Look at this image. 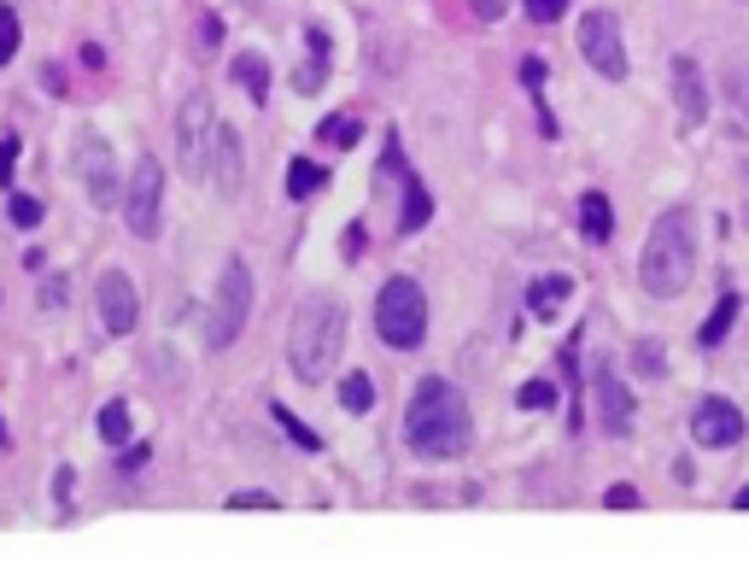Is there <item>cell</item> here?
I'll use <instances>...</instances> for the list:
<instances>
[{"label":"cell","instance_id":"obj_34","mask_svg":"<svg viewBox=\"0 0 749 574\" xmlns=\"http://www.w3.org/2000/svg\"><path fill=\"white\" fill-rule=\"evenodd\" d=\"M217 41H223V18H212V12H205V18H199V53H212Z\"/></svg>","mask_w":749,"mask_h":574},{"label":"cell","instance_id":"obj_15","mask_svg":"<svg viewBox=\"0 0 749 574\" xmlns=\"http://www.w3.org/2000/svg\"><path fill=\"white\" fill-rule=\"evenodd\" d=\"M579 235H586L592 246L615 240V205H609V194H586V199H579Z\"/></svg>","mask_w":749,"mask_h":574},{"label":"cell","instance_id":"obj_27","mask_svg":"<svg viewBox=\"0 0 749 574\" xmlns=\"http://www.w3.org/2000/svg\"><path fill=\"white\" fill-rule=\"evenodd\" d=\"M7 217L18 223V229H35V223L48 217V205H41L35 194H12V199H7Z\"/></svg>","mask_w":749,"mask_h":574},{"label":"cell","instance_id":"obj_4","mask_svg":"<svg viewBox=\"0 0 749 574\" xmlns=\"http://www.w3.org/2000/svg\"><path fill=\"white\" fill-rule=\"evenodd\" d=\"M374 335H381L392 352H410V346L428 340V299L415 276H387L381 294H374Z\"/></svg>","mask_w":749,"mask_h":574},{"label":"cell","instance_id":"obj_23","mask_svg":"<svg viewBox=\"0 0 749 574\" xmlns=\"http://www.w3.org/2000/svg\"><path fill=\"white\" fill-rule=\"evenodd\" d=\"M358 135H363V123L346 117V112H335V117L317 123V141H328V147H358Z\"/></svg>","mask_w":749,"mask_h":574},{"label":"cell","instance_id":"obj_38","mask_svg":"<svg viewBox=\"0 0 749 574\" xmlns=\"http://www.w3.org/2000/svg\"><path fill=\"white\" fill-rule=\"evenodd\" d=\"M71 492H76V469L65 463V469H59V475H53V499H59V504H65V499H71Z\"/></svg>","mask_w":749,"mask_h":574},{"label":"cell","instance_id":"obj_6","mask_svg":"<svg viewBox=\"0 0 749 574\" xmlns=\"http://www.w3.org/2000/svg\"><path fill=\"white\" fill-rule=\"evenodd\" d=\"M246 317H253V270L240 258L223 264V281H217V299H212V322H205V340L212 346H235Z\"/></svg>","mask_w":749,"mask_h":574},{"label":"cell","instance_id":"obj_9","mask_svg":"<svg viewBox=\"0 0 749 574\" xmlns=\"http://www.w3.org/2000/svg\"><path fill=\"white\" fill-rule=\"evenodd\" d=\"M76 176H82V188H89V199L100 205V212H112L117 205V194H123V182H117V158H112V147H106V135H82L76 141Z\"/></svg>","mask_w":749,"mask_h":574},{"label":"cell","instance_id":"obj_19","mask_svg":"<svg viewBox=\"0 0 749 574\" xmlns=\"http://www.w3.org/2000/svg\"><path fill=\"white\" fill-rule=\"evenodd\" d=\"M732 322H738V294H720L715 311H709V322L697 328V346H720L726 335H732Z\"/></svg>","mask_w":749,"mask_h":574},{"label":"cell","instance_id":"obj_37","mask_svg":"<svg viewBox=\"0 0 749 574\" xmlns=\"http://www.w3.org/2000/svg\"><path fill=\"white\" fill-rule=\"evenodd\" d=\"M141 463H147V445H130V440H123V458H117V469H123V475H135Z\"/></svg>","mask_w":749,"mask_h":574},{"label":"cell","instance_id":"obj_24","mask_svg":"<svg viewBox=\"0 0 749 574\" xmlns=\"http://www.w3.org/2000/svg\"><path fill=\"white\" fill-rule=\"evenodd\" d=\"M340 404L351 410V417H363V410L374 404V381L363 376V369H351V376L340 381Z\"/></svg>","mask_w":749,"mask_h":574},{"label":"cell","instance_id":"obj_18","mask_svg":"<svg viewBox=\"0 0 749 574\" xmlns=\"http://www.w3.org/2000/svg\"><path fill=\"white\" fill-rule=\"evenodd\" d=\"M574 294V276H545V281H533L527 287V311L533 317H556V305Z\"/></svg>","mask_w":749,"mask_h":574},{"label":"cell","instance_id":"obj_1","mask_svg":"<svg viewBox=\"0 0 749 574\" xmlns=\"http://www.w3.org/2000/svg\"><path fill=\"white\" fill-rule=\"evenodd\" d=\"M469 399L456 393L445 376H422L410 387V404H404V440L410 451H422V458H463L469 451Z\"/></svg>","mask_w":749,"mask_h":574},{"label":"cell","instance_id":"obj_14","mask_svg":"<svg viewBox=\"0 0 749 574\" xmlns=\"http://www.w3.org/2000/svg\"><path fill=\"white\" fill-rule=\"evenodd\" d=\"M674 100H679L685 130H697V123L709 117V89H702V71H697L691 53H674Z\"/></svg>","mask_w":749,"mask_h":574},{"label":"cell","instance_id":"obj_8","mask_svg":"<svg viewBox=\"0 0 749 574\" xmlns=\"http://www.w3.org/2000/svg\"><path fill=\"white\" fill-rule=\"evenodd\" d=\"M212 94H187L182 100V112H176V158H182V171L205 182V147H212Z\"/></svg>","mask_w":749,"mask_h":574},{"label":"cell","instance_id":"obj_21","mask_svg":"<svg viewBox=\"0 0 749 574\" xmlns=\"http://www.w3.org/2000/svg\"><path fill=\"white\" fill-rule=\"evenodd\" d=\"M720 89H726V100L738 106V117H749V59L743 53H732L720 65Z\"/></svg>","mask_w":749,"mask_h":574},{"label":"cell","instance_id":"obj_26","mask_svg":"<svg viewBox=\"0 0 749 574\" xmlns=\"http://www.w3.org/2000/svg\"><path fill=\"white\" fill-rule=\"evenodd\" d=\"M269 417H276V428H281V434L294 440L299 451H317V445H322V440L310 434V428H305V422H299V417H294V410H287V404H269Z\"/></svg>","mask_w":749,"mask_h":574},{"label":"cell","instance_id":"obj_28","mask_svg":"<svg viewBox=\"0 0 749 574\" xmlns=\"http://www.w3.org/2000/svg\"><path fill=\"white\" fill-rule=\"evenodd\" d=\"M18 41H24V30H18V12L0 0V65H12V59H18Z\"/></svg>","mask_w":749,"mask_h":574},{"label":"cell","instance_id":"obj_17","mask_svg":"<svg viewBox=\"0 0 749 574\" xmlns=\"http://www.w3.org/2000/svg\"><path fill=\"white\" fill-rule=\"evenodd\" d=\"M228 71H235V82L246 89V100L264 106V100H269V59L264 53H235V65H228Z\"/></svg>","mask_w":749,"mask_h":574},{"label":"cell","instance_id":"obj_32","mask_svg":"<svg viewBox=\"0 0 749 574\" xmlns=\"http://www.w3.org/2000/svg\"><path fill=\"white\" fill-rule=\"evenodd\" d=\"M223 510H281L269 492H228V504Z\"/></svg>","mask_w":749,"mask_h":574},{"label":"cell","instance_id":"obj_31","mask_svg":"<svg viewBox=\"0 0 749 574\" xmlns=\"http://www.w3.org/2000/svg\"><path fill=\"white\" fill-rule=\"evenodd\" d=\"M522 404H527V410H551V404H556V387H551V381H527V387H522Z\"/></svg>","mask_w":749,"mask_h":574},{"label":"cell","instance_id":"obj_2","mask_svg":"<svg viewBox=\"0 0 749 574\" xmlns=\"http://www.w3.org/2000/svg\"><path fill=\"white\" fill-rule=\"evenodd\" d=\"M697 276V229H691V212L674 205L650 223L644 235V253H638V287L650 299H679Z\"/></svg>","mask_w":749,"mask_h":574},{"label":"cell","instance_id":"obj_40","mask_svg":"<svg viewBox=\"0 0 749 574\" xmlns=\"http://www.w3.org/2000/svg\"><path fill=\"white\" fill-rule=\"evenodd\" d=\"M41 82H48V94H65V71L59 65H41Z\"/></svg>","mask_w":749,"mask_h":574},{"label":"cell","instance_id":"obj_29","mask_svg":"<svg viewBox=\"0 0 749 574\" xmlns=\"http://www.w3.org/2000/svg\"><path fill=\"white\" fill-rule=\"evenodd\" d=\"M322 82H328V59L310 53V65L294 71V89H299V94H322Z\"/></svg>","mask_w":749,"mask_h":574},{"label":"cell","instance_id":"obj_5","mask_svg":"<svg viewBox=\"0 0 749 574\" xmlns=\"http://www.w3.org/2000/svg\"><path fill=\"white\" fill-rule=\"evenodd\" d=\"M117 205H123V223H130L135 240H153L158 235V217H164V164L153 153L135 158V171H130V182H123Z\"/></svg>","mask_w":749,"mask_h":574},{"label":"cell","instance_id":"obj_3","mask_svg":"<svg viewBox=\"0 0 749 574\" xmlns=\"http://www.w3.org/2000/svg\"><path fill=\"white\" fill-rule=\"evenodd\" d=\"M340 346H346V305L335 294H305L294 328H287V363L305 387L328 381V369L340 363Z\"/></svg>","mask_w":749,"mask_h":574},{"label":"cell","instance_id":"obj_36","mask_svg":"<svg viewBox=\"0 0 749 574\" xmlns=\"http://www.w3.org/2000/svg\"><path fill=\"white\" fill-rule=\"evenodd\" d=\"M603 504H609V510H638V492L633 486H609V492H603Z\"/></svg>","mask_w":749,"mask_h":574},{"label":"cell","instance_id":"obj_33","mask_svg":"<svg viewBox=\"0 0 749 574\" xmlns=\"http://www.w3.org/2000/svg\"><path fill=\"white\" fill-rule=\"evenodd\" d=\"M18 147H24V135H0V182H12V164H18Z\"/></svg>","mask_w":749,"mask_h":574},{"label":"cell","instance_id":"obj_13","mask_svg":"<svg viewBox=\"0 0 749 574\" xmlns=\"http://www.w3.org/2000/svg\"><path fill=\"white\" fill-rule=\"evenodd\" d=\"M592 399H597V422H603V434H633V393L609 376V363L592 376Z\"/></svg>","mask_w":749,"mask_h":574},{"label":"cell","instance_id":"obj_30","mask_svg":"<svg viewBox=\"0 0 749 574\" xmlns=\"http://www.w3.org/2000/svg\"><path fill=\"white\" fill-rule=\"evenodd\" d=\"M522 7H527L533 24H556V18L568 12V0H522Z\"/></svg>","mask_w":749,"mask_h":574},{"label":"cell","instance_id":"obj_12","mask_svg":"<svg viewBox=\"0 0 749 574\" xmlns=\"http://www.w3.org/2000/svg\"><path fill=\"white\" fill-rule=\"evenodd\" d=\"M691 440L697 445H738L743 440V410L732 404V399H702L697 410H691Z\"/></svg>","mask_w":749,"mask_h":574},{"label":"cell","instance_id":"obj_11","mask_svg":"<svg viewBox=\"0 0 749 574\" xmlns=\"http://www.w3.org/2000/svg\"><path fill=\"white\" fill-rule=\"evenodd\" d=\"M94 305H100V328H106L112 340L135 335V322H141V294H135V281L123 276V270H106V276H100Z\"/></svg>","mask_w":749,"mask_h":574},{"label":"cell","instance_id":"obj_42","mask_svg":"<svg viewBox=\"0 0 749 574\" xmlns=\"http://www.w3.org/2000/svg\"><path fill=\"white\" fill-rule=\"evenodd\" d=\"M41 305H65V281H48V287H41Z\"/></svg>","mask_w":749,"mask_h":574},{"label":"cell","instance_id":"obj_22","mask_svg":"<svg viewBox=\"0 0 749 574\" xmlns=\"http://www.w3.org/2000/svg\"><path fill=\"white\" fill-rule=\"evenodd\" d=\"M100 440H106V445H123V440H130V404H123V399H112V404H100Z\"/></svg>","mask_w":749,"mask_h":574},{"label":"cell","instance_id":"obj_35","mask_svg":"<svg viewBox=\"0 0 749 574\" xmlns=\"http://www.w3.org/2000/svg\"><path fill=\"white\" fill-rule=\"evenodd\" d=\"M474 7V18H481V24H497V18L510 12V0H469Z\"/></svg>","mask_w":749,"mask_h":574},{"label":"cell","instance_id":"obj_44","mask_svg":"<svg viewBox=\"0 0 749 574\" xmlns=\"http://www.w3.org/2000/svg\"><path fill=\"white\" fill-rule=\"evenodd\" d=\"M0 445H7V422H0Z\"/></svg>","mask_w":749,"mask_h":574},{"label":"cell","instance_id":"obj_10","mask_svg":"<svg viewBox=\"0 0 749 574\" xmlns=\"http://www.w3.org/2000/svg\"><path fill=\"white\" fill-rule=\"evenodd\" d=\"M205 182L217 188V199H240L246 188V147L228 123H212V147H205Z\"/></svg>","mask_w":749,"mask_h":574},{"label":"cell","instance_id":"obj_41","mask_svg":"<svg viewBox=\"0 0 749 574\" xmlns=\"http://www.w3.org/2000/svg\"><path fill=\"white\" fill-rule=\"evenodd\" d=\"M363 253V223H351V235H346V258H358Z\"/></svg>","mask_w":749,"mask_h":574},{"label":"cell","instance_id":"obj_39","mask_svg":"<svg viewBox=\"0 0 749 574\" xmlns=\"http://www.w3.org/2000/svg\"><path fill=\"white\" fill-rule=\"evenodd\" d=\"M522 76H527V89H538L545 82V59H522Z\"/></svg>","mask_w":749,"mask_h":574},{"label":"cell","instance_id":"obj_43","mask_svg":"<svg viewBox=\"0 0 749 574\" xmlns=\"http://www.w3.org/2000/svg\"><path fill=\"white\" fill-rule=\"evenodd\" d=\"M732 510H743V516H749V486L738 492V499H732Z\"/></svg>","mask_w":749,"mask_h":574},{"label":"cell","instance_id":"obj_16","mask_svg":"<svg viewBox=\"0 0 749 574\" xmlns=\"http://www.w3.org/2000/svg\"><path fill=\"white\" fill-rule=\"evenodd\" d=\"M433 217V194H428V182L404 171V212H399V235H415L422 223Z\"/></svg>","mask_w":749,"mask_h":574},{"label":"cell","instance_id":"obj_20","mask_svg":"<svg viewBox=\"0 0 749 574\" xmlns=\"http://www.w3.org/2000/svg\"><path fill=\"white\" fill-rule=\"evenodd\" d=\"M328 188V171L322 164H310V158H294L287 164V199H310V194H322Z\"/></svg>","mask_w":749,"mask_h":574},{"label":"cell","instance_id":"obj_7","mask_svg":"<svg viewBox=\"0 0 749 574\" xmlns=\"http://www.w3.org/2000/svg\"><path fill=\"white\" fill-rule=\"evenodd\" d=\"M579 53H586V65L609 82H627V41H620V18L609 7H597L579 18Z\"/></svg>","mask_w":749,"mask_h":574},{"label":"cell","instance_id":"obj_25","mask_svg":"<svg viewBox=\"0 0 749 574\" xmlns=\"http://www.w3.org/2000/svg\"><path fill=\"white\" fill-rule=\"evenodd\" d=\"M633 363H638V376L661 381V376H668V346H661V340H638L633 346Z\"/></svg>","mask_w":749,"mask_h":574}]
</instances>
